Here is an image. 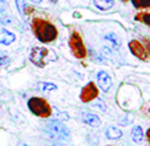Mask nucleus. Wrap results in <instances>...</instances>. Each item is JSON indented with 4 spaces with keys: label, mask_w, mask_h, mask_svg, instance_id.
<instances>
[{
    "label": "nucleus",
    "mask_w": 150,
    "mask_h": 146,
    "mask_svg": "<svg viewBox=\"0 0 150 146\" xmlns=\"http://www.w3.org/2000/svg\"><path fill=\"white\" fill-rule=\"evenodd\" d=\"M32 31L36 39L42 44L53 43L59 36L57 28L48 20H44L41 17H35L32 20Z\"/></svg>",
    "instance_id": "1"
},
{
    "label": "nucleus",
    "mask_w": 150,
    "mask_h": 146,
    "mask_svg": "<svg viewBox=\"0 0 150 146\" xmlns=\"http://www.w3.org/2000/svg\"><path fill=\"white\" fill-rule=\"evenodd\" d=\"M29 112L33 116L40 118H48L52 116V108L47 102V100L41 99V97H31L27 102Z\"/></svg>",
    "instance_id": "4"
},
{
    "label": "nucleus",
    "mask_w": 150,
    "mask_h": 146,
    "mask_svg": "<svg viewBox=\"0 0 150 146\" xmlns=\"http://www.w3.org/2000/svg\"><path fill=\"white\" fill-rule=\"evenodd\" d=\"M137 20H141L142 23H145L146 26L150 27V13H141V15H137L136 17Z\"/></svg>",
    "instance_id": "18"
},
{
    "label": "nucleus",
    "mask_w": 150,
    "mask_h": 146,
    "mask_svg": "<svg viewBox=\"0 0 150 146\" xmlns=\"http://www.w3.org/2000/svg\"><path fill=\"white\" fill-rule=\"evenodd\" d=\"M93 4L100 11H109L114 7L116 1L114 0H93Z\"/></svg>",
    "instance_id": "12"
},
{
    "label": "nucleus",
    "mask_w": 150,
    "mask_h": 146,
    "mask_svg": "<svg viewBox=\"0 0 150 146\" xmlns=\"http://www.w3.org/2000/svg\"><path fill=\"white\" fill-rule=\"evenodd\" d=\"M98 97V88L96 86L94 82H88L84 88L81 89V93H80V100L82 102H92L93 100H96Z\"/></svg>",
    "instance_id": "6"
},
{
    "label": "nucleus",
    "mask_w": 150,
    "mask_h": 146,
    "mask_svg": "<svg viewBox=\"0 0 150 146\" xmlns=\"http://www.w3.org/2000/svg\"><path fill=\"white\" fill-rule=\"evenodd\" d=\"M54 59H56V56H54L53 52L44 47L32 48L31 53H29V60H31V62H33V64L39 68L47 67V65L51 61H53Z\"/></svg>",
    "instance_id": "3"
},
{
    "label": "nucleus",
    "mask_w": 150,
    "mask_h": 146,
    "mask_svg": "<svg viewBox=\"0 0 150 146\" xmlns=\"http://www.w3.org/2000/svg\"><path fill=\"white\" fill-rule=\"evenodd\" d=\"M45 132L52 140L61 141V142H65V141L71 140V132H69V129L59 120L48 121L45 125Z\"/></svg>",
    "instance_id": "2"
},
{
    "label": "nucleus",
    "mask_w": 150,
    "mask_h": 146,
    "mask_svg": "<svg viewBox=\"0 0 150 146\" xmlns=\"http://www.w3.org/2000/svg\"><path fill=\"white\" fill-rule=\"evenodd\" d=\"M57 118L60 121H68L69 120V114L65 112H57Z\"/></svg>",
    "instance_id": "21"
},
{
    "label": "nucleus",
    "mask_w": 150,
    "mask_h": 146,
    "mask_svg": "<svg viewBox=\"0 0 150 146\" xmlns=\"http://www.w3.org/2000/svg\"><path fill=\"white\" fill-rule=\"evenodd\" d=\"M101 56L102 57H105V59H109V60H113L114 59V55H113V52H112V49L110 48H108V47H102L101 48Z\"/></svg>",
    "instance_id": "17"
},
{
    "label": "nucleus",
    "mask_w": 150,
    "mask_h": 146,
    "mask_svg": "<svg viewBox=\"0 0 150 146\" xmlns=\"http://www.w3.org/2000/svg\"><path fill=\"white\" fill-rule=\"evenodd\" d=\"M29 1H31L32 4H40L42 1V0H29Z\"/></svg>",
    "instance_id": "25"
},
{
    "label": "nucleus",
    "mask_w": 150,
    "mask_h": 146,
    "mask_svg": "<svg viewBox=\"0 0 150 146\" xmlns=\"http://www.w3.org/2000/svg\"><path fill=\"white\" fill-rule=\"evenodd\" d=\"M52 1H53V3H54V1H56V0H52Z\"/></svg>",
    "instance_id": "30"
},
{
    "label": "nucleus",
    "mask_w": 150,
    "mask_h": 146,
    "mask_svg": "<svg viewBox=\"0 0 150 146\" xmlns=\"http://www.w3.org/2000/svg\"><path fill=\"white\" fill-rule=\"evenodd\" d=\"M129 49H130L132 55H134L137 59L142 60V61H146L147 57H149L145 47L138 41V40H132V41H129Z\"/></svg>",
    "instance_id": "8"
},
{
    "label": "nucleus",
    "mask_w": 150,
    "mask_h": 146,
    "mask_svg": "<svg viewBox=\"0 0 150 146\" xmlns=\"http://www.w3.org/2000/svg\"><path fill=\"white\" fill-rule=\"evenodd\" d=\"M146 137H147V140H149V142H150V129L146 132Z\"/></svg>",
    "instance_id": "26"
},
{
    "label": "nucleus",
    "mask_w": 150,
    "mask_h": 146,
    "mask_svg": "<svg viewBox=\"0 0 150 146\" xmlns=\"http://www.w3.org/2000/svg\"><path fill=\"white\" fill-rule=\"evenodd\" d=\"M94 106L98 108V109L101 110V112H105V110H106V106H105V104L101 101V100H98V99H97V101L94 102Z\"/></svg>",
    "instance_id": "22"
},
{
    "label": "nucleus",
    "mask_w": 150,
    "mask_h": 146,
    "mask_svg": "<svg viewBox=\"0 0 150 146\" xmlns=\"http://www.w3.org/2000/svg\"><path fill=\"white\" fill-rule=\"evenodd\" d=\"M16 40V35L8 29L1 28L0 29V44L1 45H9Z\"/></svg>",
    "instance_id": "11"
},
{
    "label": "nucleus",
    "mask_w": 150,
    "mask_h": 146,
    "mask_svg": "<svg viewBox=\"0 0 150 146\" xmlns=\"http://www.w3.org/2000/svg\"><path fill=\"white\" fill-rule=\"evenodd\" d=\"M52 146H73V145H71V143H68V142H60V143H54V145H52Z\"/></svg>",
    "instance_id": "24"
},
{
    "label": "nucleus",
    "mask_w": 150,
    "mask_h": 146,
    "mask_svg": "<svg viewBox=\"0 0 150 146\" xmlns=\"http://www.w3.org/2000/svg\"><path fill=\"white\" fill-rule=\"evenodd\" d=\"M96 79H97V85L100 86V89L102 92H109L110 88L113 86V80H112L110 74L105 70H98L96 74Z\"/></svg>",
    "instance_id": "7"
},
{
    "label": "nucleus",
    "mask_w": 150,
    "mask_h": 146,
    "mask_svg": "<svg viewBox=\"0 0 150 146\" xmlns=\"http://www.w3.org/2000/svg\"><path fill=\"white\" fill-rule=\"evenodd\" d=\"M8 61H9V60H8V57H6V56L0 57V67H4V65H6Z\"/></svg>",
    "instance_id": "23"
},
{
    "label": "nucleus",
    "mask_w": 150,
    "mask_h": 146,
    "mask_svg": "<svg viewBox=\"0 0 150 146\" xmlns=\"http://www.w3.org/2000/svg\"><path fill=\"white\" fill-rule=\"evenodd\" d=\"M69 48H71L72 53L74 55V57L77 59H84L86 57V48L84 45L82 37L80 36V33L77 31H73L69 37Z\"/></svg>",
    "instance_id": "5"
},
{
    "label": "nucleus",
    "mask_w": 150,
    "mask_h": 146,
    "mask_svg": "<svg viewBox=\"0 0 150 146\" xmlns=\"http://www.w3.org/2000/svg\"><path fill=\"white\" fill-rule=\"evenodd\" d=\"M122 1H127V0H122Z\"/></svg>",
    "instance_id": "29"
},
{
    "label": "nucleus",
    "mask_w": 150,
    "mask_h": 146,
    "mask_svg": "<svg viewBox=\"0 0 150 146\" xmlns=\"http://www.w3.org/2000/svg\"><path fill=\"white\" fill-rule=\"evenodd\" d=\"M3 12H4V7H3V6H1V4H0V15L3 13Z\"/></svg>",
    "instance_id": "27"
},
{
    "label": "nucleus",
    "mask_w": 150,
    "mask_h": 146,
    "mask_svg": "<svg viewBox=\"0 0 150 146\" xmlns=\"http://www.w3.org/2000/svg\"><path fill=\"white\" fill-rule=\"evenodd\" d=\"M104 40L109 43L110 48H113L114 51H120V49H121L122 41H121V39L118 37V35L113 33V32H109V33L104 35Z\"/></svg>",
    "instance_id": "10"
},
{
    "label": "nucleus",
    "mask_w": 150,
    "mask_h": 146,
    "mask_svg": "<svg viewBox=\"0 0 150 146\" xmlns=\"http://www.w3.org/2000/svg\"><path fill=\"white\" fill-rule=\"evenodd\" d=\"M12 21H13L12 16H3L0 19V24H3V26H9V24H12Z\"/></svg>",
    "instance_id": "20"
},
{
    "label": "nucleus",
    "mask_w": 150,
    "mask_h": 146,
    "mask_svg": "<svg viewBox=\"0 0 150 146\" xmlns=\"http://www.w3.org/2000/svg\"><path fill=\"white\" fill-rule=\"evenodd\" d=\"M0 1H1V3H4V1H6V0H0Z\"/></svg>",
    "instance_id": "28"
},
{
    "label": "nucleus",
    "mask_w": 150,
    "mask_h": 146,
    "mask_svg": "<svg viewBox=\"0 0 150 146\" xmlns=\"http://www.w3.org/2000/svg\"><path fill=\"white\" fill-rule=\"evenodd\" d=\"M37 89L40 92H44V93H49V92H53V90L57 89V85L53 84V82H48V81H40L37 84Z\"/></svg>",
    "instance_id": "14"
},
{
    "label": "nucleus",
    "mask_w": 150,
    "mask_h": 146,
    "mask_svg": "<svg viewBox=\"0 0 150 146\" xmlns=\"http://www.w3.org/2000/svg\"><path fill=\"white\" fill-rule=\"evenodd\" d=\"M15 1H16V7H17L19 13L23 15L24 11H25V3H24V0H15Z\"/></svg>",
    "instance_id": "19"
},
{
    "label": "nucleus",
    "mask_w": 150,
    "mask_h": 146,
    "mask_svg": "<svg viewBox=\"0 0 150 146\" xmlns=\"http://www.w3.org/2000/svg\"><path fill=\"white\" fill-rule=\"evenodd\" d=\"M81 121L92 128H98L101 125V118L94 113H84L81 114Z\"/></svg>",
    "instance_id": "9"
},
{
    "label": "nucleus",
    "mask_w": 150,
    "mask_h": 146,
    "mask_svg": "<svg viewBox=\"0 0 150 146\" xmlns=\"http://www.w3.org/2000/svg\"><path fill=\"white\" fill-rule=\"evenodd\" d=\"M132 3L136 8H149L150 0H132Z\"/></svg>",
    "instance_id": "16"
},
{
    "label": "nucleus",
    "mask_w": 150,
    "mask_h": 146,
    "mask_svg": "<svg viewBox=\"0 0 150 146\" xmlns=\"http://www.w3.org/2000/svg\"><path fill=\"white\" fill-rule=\"evenodd\" d=\"M105 134L109 140H120L122 137V130L118 126H109L105 132Z\"/></svg>",
    "instance_id": "13"
},
{
    "label": "nucleus",
    "mask_w": 150,
    "mask_h": 146,
    "mask_svg": "<svg viewBox=\"0 0 150 146\" xmlns=\"http://www.w3.org/2000/svg\"><path fill=\"white\" fill-rule=\"evenodd\" d=\"M144 138H145V134L141 126H134L132 129V140L136 143H141L144 141Z\"/></svg>",
    "instance_id": "15"
}]
</instances>
